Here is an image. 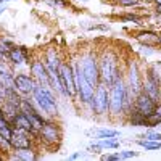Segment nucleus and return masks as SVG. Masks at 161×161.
<instances>
[{"label":"nucleus","instance_id":"20e7f679","mask_svg":"<svg viewBox=\"0 0 161 161\" xmlns=\"http://www.w3.org/2000/svg\"><path fill=\"white\" fill-rule=\"evenodd\" d=\"M89 108L92 110L93 114H106L110 110V92L108 87L103 82H98V86L95 87V92H93V97L90 98V102L87 103Z\"/></svg>","mask_w":161,"mask_h":161},{"label":"nucleus","instance_id":"1a4fd4ad","mask_svg":"<svg viewBox=\"0 0 161 161\" xmlns=\"http://www.w3.org/2000/svg\"><path fill=\"white\" fill-rule=\"evenodd\" d=\"M58 73H60L63 87H64L66 93H68V97L69 98L77 97V89H76V84H74V76H73L71 63H61L60 68H58Z\"/></svg>","mask_w":161,"mask_h":161},{"label":"nucleus","instance_id":"2eb2a0df","mask_svg":"<svg viewBox=\"0 0 161 161\" xmlns=\"http://www.w3.org/2000/svg\"><path fill=\"white\" fill-rule=\"evenodd\" d=\"M11 126L13 127H19V129H24V130H29L34 137H37L39 136V130H36L34 127H32V124H31V121H29V118L26 116L24 113H18L16 116H15V119L11 121Z\"/></svg>","mask_w":161,"mask_h":161},{"label":"nucleus","instance_id":"c85d7f7f","mask_svg":"<svg viewBox=\"0 0 161 161\" xmlns=\"http://www.w3.org/2000/svg\"><path fill=\"white\" fill-rule=\"evenodd\" d=\"M80 156H82L80 153H74V155H71V156H69V159H77V158H80Z\"/></svg>","mask_w":161,"mask_h":161},{"label":"nucleus","instance_id":"cd10ccee","mask_svg":"<svg viewBox=\"0 0 161 161\" xmlns=\"http://www.w3.org/2000/svg\"><path fill=\"white\" fill-rule=\"evenodd\" d=\"M152 69L155 71V74L158 76L159 82H161V63H156V64H153V66H152Z\"/></svg>","mask_w":161,"mask_h":161},{"label":"nucleus","instance_id":"dca6fc26","mask_svg":"<svg viewBox=\"0 0 161 161\" xmlns=\"http://www.w3.org/2000/svg\"><path fill=\"white\" fill-rule=\"evenodd\" d=\"M136 37H137L139 42L143 44L145 47H156V45H159V34H156V32L142 31V32H139Z\"/></svg>","mask_w":161,"mask_h":161},{"label":"nucleus","instance_id":"393cba45","mask_svg":"<svg viewBox=\"0 0 161 161\" xmlns=\"http://www.w3.org/2000/svg\"><path fill=\"white\" fill-rule=\"evenodd\" d=\"M119 156H121V159H129V158H136L137 153L136 152H130V150H126V152H121Z\"/></svg>","mask_w":161,"mask_h":161},{"label":"nucleus","instance_id":"0eeeda50","mask_svg":"<svg viewBox=\"0 0 161 161\" xmlns=\"http://www.w3.org/2000/svg\"><path fill=\"white\" fill-rule=\"evenodd\" d=\"M142 92H145L148 97H152L156 103L158 100H161V82L152 68L147 71L145 79H142Z\"/></svg>","mask_w":161,"mask_h":161},{"label":"nucleus","instance_id":"aec40b11","mask_svg":"<svg viewBox=\"0 0 161 161\" xmlns=\"http://www.w3.org/2000/svg\"><path fill=\"white\" fill-rule=\"evenodd\" d=\"M100 147L102 148H111V150H116L119 148V140L116 137H110V139H100Z\"/></svg>","mask_w":161,"mask_h":161},{"label":"nucleus","instance_id":"ddd939ff","mask_svg":"<svg viewBox=\"0 0 161 161\" xmlns=\"http://www.w3.org/2000/svg\"><path fill=\"white\" fill-rule=\"evenodd\" d=\"M36 80L32 76L28 74H16L15 76V89L19 90L21 93H32L36 87Z\"/></svg>","mask_w":161,"mask_h":161},{"label":"nucleus","instance_id":"a211bd4d","mask_svg":"<svg viewBox=\"0 0 161 161\" xmlns=\"http://www.w3.org/2000/svg\"><path fill=\"white\" fill-rule=\"evenodd\" d=\"M45 64H47V66H52V68H55V69H58V68H60L61 61H60V58H58V55H57L55 48H48V50H47V55H45Z\"/></svg>","mask_w":161,"mask_h":161},{"label":"nucleus","instance_id":"f03ea898","mask_svg":"<svg viewBox=\"0 0 161 161\" xmlns=\"http://www.w3.org/2000/svg\"><path fill=\"white\" fill-rule=\"evenodd\" d=\"M100 66V77L102 82L106 84V87H110L113 82L121 79V73H119V64H118V58L114 53L106 52L105 55L100 58L98 61Z\"/></svg>","mask_w":161,"mask_h":161},{"label":"nucleus","instance_id":"f257e3e1","mask_svg":"<svg viewBox=\"0 0 161 161\" xmlns=\"http://www.w3.org/2000/svg\"><path fill=\"white\" fill-rule=\"evenodd\" d=\"M52 87H45V86H40V84H36L34 87V92H32V97L37 103V106L42 111H45L48 116H57L58 114V106H57V97L53 93Z\"/></svg>","mask_w":161,"mask_h":161},{"label":"nucleus","instance_id":"a878e982","mask_svg":"<svg viewBox=\"0 0 161 161\" xmlns=\"http://www.w3.org/2000/svg\"><path fill=\"white\" fill-rule=\"evenodd\" d=\"M142 16H137V15H124L123 16V21H132V23H140Z\"/></svg>","mask_w":161,"mask_h":161},{"label":"nucleus","instance_id":"5701e85b","mask_svg":"<svg viewBox=\"0 0 161 161\" xmlns=\"http://www.w3.org/2000/svg\"><path fill=\"white\" fill-rule=\"evenodd\" d=\"M140 139H145V140H153V142H161V132H147L145 136H142Z\"/></svg>","mask_w":161,"mask_h":161},{"label":"nucleus","instance_id":"f8f14e48","mask_svg":"<svg viewBox=\"0 0 161 161\" xmlns=\"http://www.w3.org/2000/svg\"><path fill=\"white\" fill-rule=\"evenodd\" d=\"M134 95L142 92V77H140V73H139V68H137V63L132 61L129 64V86H127Z\"/></svg>","mask_w":161,"mask_h":161},{"label":"nucleus","instance_id":"423d86ee","mask_svg":"<svg viewBox=\"0 0 161 161\" xmlns=\"http://www.w3.org/2000/svg\"><path fill=\"white\" fill-rule=\"evenodd\" d=\"M37 139H40L45 145L60 143V140H61V127L57 123H53V121H45V124L39 129Z\"/></svg>","mask_w":161,"mask_h":161},{"label":"nucleus","instance_id":"72a5a7b5","mask_svg":"<svg viewBox=\"0 0 161 161\" xmlns=\"http://www.w3.org/2000/svg\"><path fill=\"white\" fill-rule=\"evenodd\" d=\"M145 2H153V0H145Z\"/></svg>","mask_w":161,"mask_h":161},{"label":"nucleus","instance_id":"9b49d317","mask_svg":"<svg viewBox=\"0 0 161 161\" xmlns=\"http://www.w3.org/2000/svg\"><path fill=\"white\" fill-rule=\"evenodd\" d=\"M31 76L34 77V80L40 86H48L50 87V79H48V73L45 68V63L42 60H36L31 64Z\"/></svg>","mask_w":161,"mask_h":161},{"label":"nucleus","instance_id":"c756f323","mask_svg":"<svg viewBox=\"0 0 161 161\" xmlns=\"http://www.w3.org/2000/svg\"><path fill=\"white\" fill-rule=\"evenodd\" d=\"M156 15H161V3H156Z\"/></svg>","mask_w":161,"mask_h":161},{"label":"nucleus","instance_id":"7ed1b4c3","mask_svg":"<svg viewBox=\"0 0 161 161\" xmlns=\"http://www.w3.org/2000/svg\"><path fill=\"white\" fill-rule=\"evenodd\" d=\"M110 92V110L108 113L113 116H119L126 111V86L123 80H116L108 87Z\"/></svg>","mask_w":161,"mask_h":161},{"label":"nucleus","instance_id":"b1692460","mask_svg":"<svg viewBox=\"0 0 161 161\" xmlns=\"http://www.w3.org/2000/svg\"><path fill=\"white\" fill-rule=\"evenodd\" d=\"M118 3L121 7H136L140 3V0H118Z\"/></svg>","mask_w":161,"mask_h":161},{"label":"nucleus","instance_id":"6ab92c4d","mask_svg":"<svg viewBox=\"0 0 161 161\" xmlns=\"http://www.w3.org/2000/svg\"><path fill=\"white\" fill-rule=\"evenodd\" d=\"M147 121H148V126H150V127H153V126H156V124L161 123V102L156 103L152 116H148V119H147Z\"/></svg>","mask_w":161,"mask_h":161},{"label":"nucleus","instance_id":"7c9ffc66","mask_svg":"<svg viewBox=\"0 0 161 161\" xmlns=\"http://www.w3.org/2000/svg\"><path fill=\"white\" fill-rule=\"evenodd\" d=\"M5 10H7V7H5V5H0V13H3Z\"/></svg>","mask_w":161,"mask_h":161},{"label":"nucleus","instance_id":"2f4dec72","mask_svg":"<svg viewBox=\"0 0 161 161\" xmlns=\"http://www.w3.org/2000/svg\"><path fill=\"white\" fill-rule=\"evenodd\" d=\"M153 2H155V3H161V0H153Z\"/></svg>","mask_w":161,"mask_h":161},{"label":"nucleus","instance_id":"f3484780","mask_svg":"<svg viewBox=\"0 0 161 161\" xmlns=\"http://www.w3.org/2000/svg\"><path fill=\"white\" fill-rule=\"evenodd\" d=\"M11 158L18 161H32V159H37L39 155L32 147H26V148H15V155Z\"/></svg>","mask_w":161,"mask_h":161},{"label":"nucleus","instance_id":"4be33fe9","mask_svg":"<svg viewBox=\"0 0 161 161\" xmlns=\"http://www.w3.org/2000/svg\"><path fill=\"white\" fill-rule=\"evenodd\" d=\"M119 132L114 129H98L97 130V137L98 139H110V137H118Z\"/></svg>","mask_w":161,"mask_h":161},{"label":"nucleus","instance_id":"9d476101","mask_svg":"<svg viewBox=\"0 0 161 161\" xmlns=\"http://www.w3.org/2000/svg\"><path fill=\"white\" fill-rule=\"evenodd\" d=\"M76 89H77V97H79V102L87 105L90 102V98L93 97V92H95V87H92L90 82L86 79V76L80 73L79 69V80L76 84Z\"/></svg>","mask_w":161,"mask_h":161},{"label":"nucleus","instance_id":"6e6552de","mask_svg":"<svg viewBox=\"0 0 161 161\" xmlns=\"http://www.w3.org/2000/svg\"><path fill=\"white\" fill-rule=\"evenodd\" d=\"M156 106V102L148 97L145 92H140L136 95V98H134V105H132V110H136L140 116H143L145 119H148V116H152L153 110Z\"/></svg>","mask_w":161,"mask_h":161},{"label":"nucleus","instance_id":"4468645a","mask_svg":"<svg viewBox=\"0 0 161 161\" xmlns=\"http://www.w3.org/2000/svg\"><path fill=\"white\" fill-rule=\"evenodd\" d=\"M7 58H10L15 64H23L29 61V52L26 47H11Z\"/></svg>","mask_w":161,"mask_h":161},{"label":"nucleus","instance_id":"bb28decb","mask_svg":"<svg viewBox=\"0 0 161 161\" xmlns=\"http://www.w3.org/2000/svg\"><path fill=\"white\" fill-rule=\"evenodd\" d=\"M102 159H106V161H119L121 156H119V153H114V155H103Z\"/></svg>","mask_w":161,"mask_h":161},{"label":"nucleus","instance_id":"412c9836","mask_svg":"<svg viewBox=\"0 0 161 161\" xmlns=\"http://www.w3.org/2000/svg\"><path fill=\"white\" fill-rule=\"evenodd\" d=\"M137 143L140 147H143L145 150L153 152V150H159L161 148V142H153V140H137Z\"/></svg>","mask_w":161,"mask_h":161},{"label":"nucleus","instance_id":"473e14b6","mask_svg":"<svg viewBox=\"0 0 161 161\" xmlns=\"http://www.w3.org/2000/svg\"><path fill=\"white\" fill-rule=\"evenodd\" d=\"M159 44H161V31H159Z\"/></svg>","mask_w":161,"mask_h":161},{"label":"nucleus","instance_id":"39448f33","mask_svg":"<svg viewBox=\"0 0 161 161\" xmlns=\"http://www.w3.org/2000/svg\"><path fill=\"white\" fill-rule=\"evenodd\" d=\"M79 69L86 76V79L90 82L92 87H97L98 82H102L100 77V66H98V60L89 53V55H84L79 61Z\"/></svg>","mask_w":161,"mask_h":161}]
</instances>
